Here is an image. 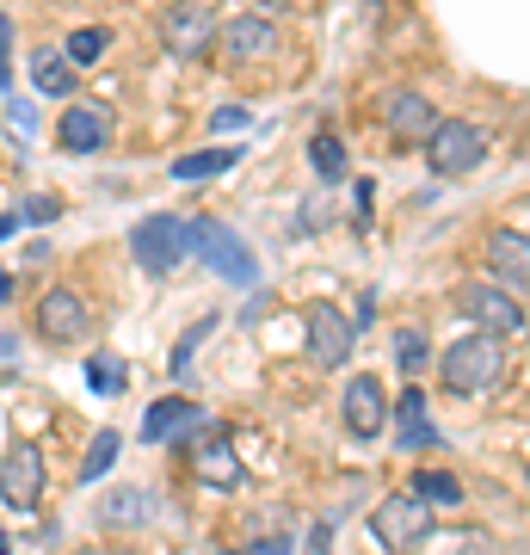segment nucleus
Wrapping results in <instances>:
<instances>
[{
    "instance_id": "obj_1",
    "label": "nucleus",
    "mask_w": 530,
    "mask_h": 555,
    "mask_svg": "<svg viewBox=\"0 0 530 555\" xmlns=\"http://www.w3.org/2000/svg\"><path fill=\"white\" fill-rule=\"evenodd\" d=\"M500 371H506V346L493 334H463L451 352L438 358V377H444L451 396H488L500 383Z\"/></svg>"
},
{
    "instance_id": "obj_2",
    "label": "nucleus",
    "mask_w": 530,
    "mask_h": 555,
    "mask_svg": "<svg viewBox=\"0 0 530 555\" xmlns=\"http://www.w3.org/2000/svg\"><path fill=\"white\" fill-rule=\"evenodd\" d=\"M192 254L210 266V272L222 278V284H235V291H254L259 284V259H254V247L229 229V222H217V217H197L192 222Z\"/></svg>"
},
{
    "instance_id": "obj_3",
    "label": "nucleus",
    "mask_w": 530,
    "mask_h": 555,
    "mask_svg": "<svg viewBox=\"0 0 530 555\" xmlns=\"http://www.w3.org/2000/svg\"><path fill=\"white\" fill-rule=\"evenodd\" d=\"M130 254H137L142 272H179L185 259H192V222L173 217V210H155V217H142L137 229H130Z\"/></svg>"
},
{
    "instance_id": "obj_4",
    "label": "nucleus",
    "mask_w": 530,
    "mask_h": 555,
    "mask_svg": "<svg viewBox=\"0 0 530 555\" xmlns=\"http://www.w3.org/2000/svg\"><path fill=\"white\" fill-rule=\"evenodd\" d=\"M488 160V130L469 118H438V130L426 137V167L438 179H463Z\"/></svg>"
},
{
    "instance_id": "obj_5",
    "label": "nucleus",
    "mask_w": 530,
    "mask_h": 555,
    "mask_svg": "<svg viewBox=\"0 0 530 555\" xmlns=\"http://www.w3.org/2000/svg\"><path fill=\"white\" fill-rule=\"evenodd\" d=\"M371 531L383 537V550H395V555H408V550H419L426 537H438L432 531V506L413 494V488H401V494H389L383 506H376Z\"/></svg>"
},
{
    "instance_id": "obj_6",
    "label": "nucleus",
    "mask_w": 530,
    "mask_h": 555,
    "mask_svg": "<svg viewBox=\"0 0 530 555\" xmlns=\"http://www.w3.org/2000/svg\"><path fill=\"white\" fill-rule=\"evenodd\" d=\"M456 309L475 321V334H493V339L525 334V309H518V297L500 291L493 278H469V284L456 291Z\"/></svg>"
},
{
    "instance_id": "obj_7",
    "label": "nucleus",
    "mask_w": 530,
    "mask_h": 555,
    "mask_svg": "<svg viewBox=\"0 0 530 555\" xmlns=\"http://www.w3.org/2000/svg\"><path fill=\"white\" fill-rule=\"evenodd\" d=\"M358 352V321L339 315L334 302H309V358L321 371H339V364H352Z\"/></svg>"
},
{
    "instance_id": "obj_8",
    "label": "nucleus",
    "mask_w": 530,
    "mask_h": 555,
    "mask_svg": "<svg viewBox=\"0 0 530 555\" xmlns=\"http://www.w3.org/2000/svg\"><path fill=\"white\" fill-rule=\"evenodd\" d=\"M217 420H210V408H197V401H155L148 414H142V444H192L197 433H210Z\"/></svg>"
},
{
    "instance_id": "obj_9",
    "label": "nucleus",
    "mask_w": 530,
    "mask_h": 555,
    "mask_svg": "<svg viewBox=\"0 0 530 555\" xmlns=\"http://www.w3.org/2000/svg\"><path fill=\"white\" fill-rule=\"evenodd\" d=\"M160 38H167L173 56H204L222 38V25L204 0H179V7H167V20H160Z\"/></svg>"
},
{
    "instance_id": "obj_10",
    "label": "nucleus",
    "mask_w": 530,
    "mask_h": 555,
    "mask_svg": "<svg viewBox=\"0 0 530 555\" xmlns=\"http://www.w3.org/2000/svg\"><path fill=\"white\" fill-rule=\"evenodd\" d=\"M339 420H346V433L352 438H376L383 426H389V389H383V377H352L346 389H339Z\"/></svg>"
},
{
    "instance_id": "obj_11",
    "label": "nucleus",
    "mask_w": 530,
    "mask_h": 555,
    "mask_svg": "<svg viewBox=\"0 0 530 555\" xmlns=\"http://www.w3.org/2000/svg\"><path fill=\"white\" fill-rule=\"evenodd\" d=\"M0 500L13 513H38V500H43V451L38 444H13V451L0 456Z\"/></svg>"
},
{
    "instance_id": "obj_12",
    "label": "nucleus",
    "mask_w": 530,
    "mask_h": 555,
    "mask_svg": "<svg viewBox=\"0 0 530 555\" xmlns=\"http://www.w3.org/2000/svg\"><path fill=\"white\" fill-rule=\"evenodd\" d=\"M38 339H50V346H68V339H87V327H93V315H87V302H80V291H68V284H56V291H43L38 297Z\"/></svg>"
},
{
    "instance_id": "obj_13",
    "label": "nucleus",
    "mask_w": 530,
    "mask_h": 555,
    "mask_svg": "<svg viewBox=\"0 0 530 555\" xmlns=\"http://www.w3.org/2000/svg\"><path fill=\"white\" fill-rule=\"evenodd\" d=\"M488 272H493L500 291L530 297V235H518V229H493L488 235Z\"/></svg>"
},
{
    "instance_id": "obj_14",
    "label": "nucleus",
    "mask_w": 530,
    "mask_h": 555,
    "mask_svg": "<svg viewBox=\"0 0 530 555\" xmlns=\"http://www.w3.org/2000/svg\"><path fill=\"white\" fill-rule=\"evenodd\" d=\"M383 124H389L395 142H419L426 149V137L438 130V112L426 93H413V87H395L389 100H383Z\"/></svg>"
},
{
    "instance_id": "obj_15",
    "label": "nucleus",
    "mask_w": 530,
    "mask_h": 555,
    "mask_svg": "<svg viewBox=\"0 0 530 555\" xmlns=\"http://www.w3.org/2000/svg\"><path fill=\"white\" fill-rule=\"evenodd\" d=\"M112 142V118L99 105H68L56 118V149L62 155H99Z\"/></svg>"
},
{
    "instance_id": "obj_16",
    "label": "nucleus",
    "mask_w": 530,
    "mask_h": 555,
    "mask_svg": "<svg viewBox=\"0 0 530 555\" xmlns=\"http://www.w3.org/2000/svg\"><path fill=\"white\" fill-rule=\"evenodd\" d=\"M192 469L210 481V488H241V476H247L241 456H235V444H229L222 433H197L192 438Z\"/></svg>"
},
{
    "instance_id": "obj_17",
    "label": "nucleus",
    "mask_w": 530,
    "mask_h": 555,
    "mask_svg": "<svg viewBox=\"0 0 530 555\" xmlns=\"http://www.w3.org/2000/svg\"><path fill=\"white\" fill-rule=\"evenodd\" d=\"M389 414H395V444L401 451H432L438 444V426L426 414V389H401V401H395Z\"/></svg>"
},
{
    "instance_id": "obj_18",
    "label": "nucleus",
    "mask_w": 530,
    "mask_h": 555,
    "mask_svg": "<svg viewBox=\"0 0 530 555\" xmlns=\"http://www.w3.org/2000/svg\"><path fill=\"white\" fill-rule=\"evenodd\" d=\"M277 43V20H266V13H241V20H229L222 25V50L235 62H254V56H266Z\"/></svg>"
},
{
    "instance_id": "obj_19",
    "label": "nucleus",
    "mask_w": 530,
    "mask_h": 555,
    "mask_svg": "<svg viewBox=\"0 0 530 555\" xmlns=\"http://www.w3.org/2000/svg\"><path fill=\"white\" fill-rule=\"evenodd\" d=\"M160 513V500L148 488H112L99 500V525H148Z\"/></svg>"
},
{
    "instance_id": "obj_20",
    "label": "nucleus",
    "mask_w": 530,
    "mask_h": 555,
    "mask_svg": "<svg viewBox=\"0 0 530 555\" xmlns=\"http://www.w3.org/2000/svg\"><path fill=\"white\" fill-rule=\"evenodd\" d=\"M31 87H38L43 100H68L75 93V62L62 56V50H38L31 56Z\"/></svg>"
},
{
    "instance_id": "obj_21",
    "label": "nucleus",
    "mask_w": 530,
    "mask_h": 555,
    "mask_svg": "<svg viewBox=\"0 0 530 555\" xmlns=\"http://www.w3.org/2000/svg\"><path fill=\"white\" fill-rule=\"evenodd\" d=\"M235 160H241V149H204V155H179V160H173V179H185V185H192V179H217V173H229Z\"/></svg>"
},
{
    "instance_id": "obj_22",
    "label": "nucleus",
    "mask_w": 530,
    "mask_h": 555,
    "mask_svg": "<svg viewBox=\"0 0 530 555\" xmlns=\"http://www.w3.org/2000/svg\"><path fill=\"white\" fill-rule=\"evenodd\" d=\"M124 383H130V364H124L118 352L87 358V389H93V396H124Z\"/></svg>"
},
{
    "instance_id": "obj_23",
    "label": "nucleus",
    "mask_w": 530,
    "mask_h": 555,
    "mask_svg": "<svg viewBox=\"0 0 530 555\" xmlns=\"http://www.w3.org/2000/svg\"><path fill=\"white\" fill-rule=\"evenodd\" d=\"M408 488H413L419 500H426V506H456V500H463V481L444 476V469H413Z\"/></svg>"
},
{
    "instance_id": "obj_24",
    "label": "nucleus",
    "mask_w": 530,
    "mask_h": 555,
    "mask_svg": "<svg viewBox=\"0 0 530 555\" xmlns=\"http://www.w3.org/2000/svg\"><path fill=\"white\" fill-rule=\"evenodd\" d=\"M118 451H124V438L105 426V433H93V444H87V456H80V481H99L112 463H118Z\"/></svg>"
},
{
    "instance_id": "obj_25",
    "label": "nucleus",
    "mask_w": 530,
    "mask_h": 555,
    "mask_svg": "<svg viewBox=\"0 0 530 555\" xmlns=\"http://www.w3.org/2000/svg\"><path fill=\"white\" fill-rule=\"evenodd\" d=\"M395 364H401V377H419V371L432 364V346H426L419 327H401V334H395Z\"/></svg>"
},
{
    "instance_id": "obj_26",
    "label": "nucleus",
    "mask_w": 530,
    "mask_h": 555,
    "mask_svg": "<svg viewBox=\"0 0 530 555\" xmlns=\"http://www.w3.org/2000/svg\"><path fill=\"white\" fill-rule=\"evenodd\" d=\"M309 160H314V173L327 179V185H339V179H346V149H339V137H327V130L309 142Z\"/></svg>"
},
{
    "instance_id": "obj_27",
    "label": "nucleus",
    "mask_w": 530,
    "mask_h": 555,
    "mask_svg": "<svg viewBox=\"0 0 530 555\" xmlns=\"http://www.w3.org/2000/svg\"><path fill=\"white\" fill-rule=\"evenodd\" d=\"M105 43H112V31H99V25H80V31H68L62 56L80 68V62H99V56H105Z\"/></svg>"
},
{
    "instance_id": "obj_28",
    "label": "nucleus",
    "mask_w": 530,
    "mask_h": 555,
    "mask_svg": "<svg viewBox=\"0 0 530 555\" xmlns=\"http://www.w3.org/2000/svg\"><path fill=\"white\" fill-rule=\"evenodd\" d=\"M210 327H217V315H204V321H192V327H185V339H179V352H173V371H179V377L192 371V352L210 339Z\"/></svg>"
},
{
    "instance_id": "obj_29",
    "label": "nucleus",
    "mask_w": 530,
    "mask_h": 555,
    "mask_svg": "<svg viewBox=\"0 0 530 555\" xmlns=\"http://www.w3.org/2000/svg\"><path fill=\"white\" fill-rule=\"evenodd\" d=\"M371 210H376V185H371V179H358V185H352V222H358V229H371Z\"/></svg>"
},
{
    "instance_id": "obj_30",
    "label": "nucleus",
    "mask_w": 530,
    "mask_h": 555,
    "mask_svg": "<svg viewBox=\"0 0 530 555\" xmlns=\"http://www.w3.org/2000/svg\"><path fill=\"white\" fill-rule=\"evenodd\" d=\"M62 217V198H25L20 222H56Z\"/></svg>"
},
{
    "instance_id": "obj_31",
    "label": "nucleus",
    "mask_w": 530,
    "mask_h": 555,
    "mask_svg": "<svg viewBox=\"0 0 530 555\" xmlns=\"http://www.w3.org/2000/svg\"><path fill=\"white\" fill-rule=\"evenodd\" d=\"M0 87H13V25L0 13Z\"/></svg>"
},
{
    "instance_id": "obj_32",
    "label": "nucleus",
    "mask_w": 530,
    "mask_h": 555,
    "mask_svg": "<svg viewBox=\"0 0 530 555\" xmlns=\"http://www.w3.org/2000/svg\"><path fill=\"white\" fill-rule=\"evenodd\" d=\"M456 555H500V550H493V537H488V531H469Z\"/></svg>"
},
{
    "instance_id": "obj_33",
    "label": "nucleus",
    "mask_w": 530,
    "mask_h": 555,
    "mask_svg": "<svg viewBox=\"0 0 530 555\" xmlns=\"http://www.w3.org/2000/svg\"><path fill=\"white\" fill-rule=\"evenodd\" d=\"M241 555H290V537H266V543H254V550H241Z\"/></svg>"
},
{
    "instance_id": "obj_34",
    "label": "nucleus",
    "mask_w": 530,
    "mask_h": 555,
    "mask_svg": "<svg viewBox=\"0 0 530 555\" xmlns=\"http://www.w3.org/2000/svg\"><path fill=\"white\" fill-rule=\"evenodd\" d=\"M7 118L20 124V130H38V112H31V105H20V100L7 105Z\"/></svg>"
},
{
    "instance_id": "obj_35",
    "label": "nucleus",
    "mask_w": 530,
    "mask_h": 555,
    "mask_svg": "<svg viewBox=\"0 0 530 555\" xmlns=\"http://www.w3.org/2000/svg\"><path fill=\"white\" fill-rule=\"evenodd\" d=\"M241 124H247V112H241V105H222V112H217V130H241Z\"/></svg>"
},
{
    "instance_id": "obj_36",
    "label": "nucleus",
    "mask_w": 530,
    "mask_h": 555,
    "mask_svg": "<svg viewBox=\"0 0 530 555\" xmlns=\"http://www.w3.org/2000/svg\"><path fill=\"white\" fill-rule=\"evenodd\" d=\"M500 555H530V537H512V543H506Z\"/></svg>"
},
{
    "instance_id": "obj_37",
    "label": "nucleus",
    "mask_w": 530,
    "mask_h": 555,
    "mask_svg": "<svg viewBox=\"0 0 530 555\" xmlns=\"http://www.w3.org/2000/svg\"><path fill=\"white\" fill-rule=\"evenodd\" d=\"M254 7H259V13H266V20H272L277 7H284V0H254Z\"/></svg>"
},
{
    "instance_id": "obj_38",
    "label": "nucleus",
    "mask_w": 530,
    "mask_h": 555,
    "mask_svg": "<svg viewBox=\"0 0 530 555\" xmlns=\"http://www.w3.org/2000/svg\"><path fill=\"white\" fill-rule=\"evenodd\" d=\"M13 297V272H0V302Z\"/></svg>"
},
{
    "instance_id": "obj_39",
    "label": "nucleus",
    "mask_w": 530,
    "mask_h": 555,
    "mask_svg": "<svg viewBox=\"0 0 530 555\" xmlns=\"http://www.w3.org/2000/svg\"><path fill=\"white\" fill-rule=\"evenodd\" d=\"M0 364H13V339L0 334Z\"/></svg>"
},
{
    "instance_id": "obj_40",
    "label": "nucleus",
    "mask_w": 530,
    "mask_h": 555,
    "mask_svg": "<svg viewBox=\"0 0 530 555\" xmlns=\"http://www.w3.org/2000/svg\"><path fill=\"white\" fill-rule=\"evenodd\" d=\"M13 229H20V217H0V241L13 235Z\"/></svg>"
},
{
    "instance_id": "obj_41",
    "label": "nucleus",
    "mask_w": 530,
    "mask_h": 555,
    "mask_svg": "<svg viewBox=\"0 0 530 555\" xmlns=\"http://www.w3.org/2000/svg\"><path fill=\"white\" fill-rule=\"evenodd\" d=\"M75 555H124V550H75Z\"/></svg>"
},
{
    "instance_id": "obj_42",
    "label": "nucleus",
    "mask_w": 530,
    "mask_h": 555,
    "mask_svg": "<svg viewBox=\"0 0 530 555\" xmlns=\"http://www.w3.org/2000/svg\"><path fill=\"white\" fill-rule=\"evenodd\" d=\"M0 555H7V537H0Z\"/></svg>"
}]
</instances>
